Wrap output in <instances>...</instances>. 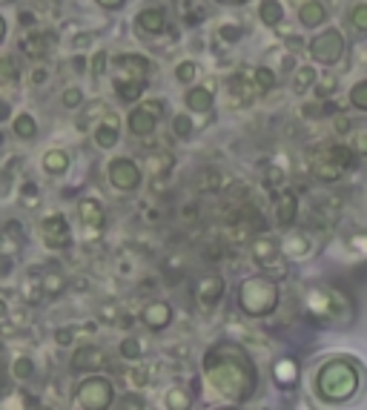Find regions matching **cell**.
Listing matches in <instances>:
<instances>
[{
    "mask_svg": "<svg viewBox=\"0 0 367 410\" xmlns=\"http://www.w3.org/2000/svg\"><path fill=\"white\" fill-rule=\"evenodd\" d=\"M18 83V61L15 58H0V86H12Z\"/></svg>",
    "mask_w": 367,
    "mask_h": 410,
    "instance_id": "4fadbf2b",
    "label": "cell"
},
{
    "mask_svg": "<svg viewBox=\"0 0 367 410\" xmlns=\"http://www.w3.org/2000/svg\"><path fill=\"white\" fill-rule=\"evenodd\" d=\"M178 6H181V12H184V20L193 23V26H195L198 20H204V18H207V12H204V9H198V6L193 4V0H181Z\"/></svg>",
    "mask_w": 367,
    "mask_h": 410,
    "instance_id": "2e32d148",
    "label": "cell"
},
{
    "mask_svg": "<svg viewBox=\"0 0 367 410\" xmlns=\"http://www.w3.org/2000/svg\"><path fill=\"white\" fill-rule=\"evenodd\" d=\"M336 129H339V132H347V129H350V121H347V118H339V121H336Z\"/></svg>",
    "mask_w": 367,
    "mask_h": 410,
    "instance_id": "f1b7e54d",
    "label": "cell"
},
{
    "mask_svg": "<svg viewBox=\"0 0 367 410\" xmlns=\"http://www.w3.org/2000/svg\"><path fill=\"white\" fill-rule=\"evenodd\" d=\"M95 141H98V147H104V150H109V147L118 144V118H115V112H107L104 123H101L98 132H95Z\"/></svg>",
    "mask_w": 367,
    "mask_h": 410,
    "instance_id": "52a82bcc",
    "label": "cell"
},
{
    "mask_svg": "<svg viewBox=\"0 0 367 410\" xmlns=\"http://www.w3.org/2000/svg\"><path fill=\"white\" fill-rule=\"evenodd\" d=\"M6 4H12V0H6Z\"/></svg>",
    "mask_w": 367,
    "mask_h": 410,
    "instance_id": "836d02e7",
    "label": "cell"
},
{
    "mask_svg": "<svg viewBox=\"0 0 367 410\" xmlns=\"http://www.w3.org/2000/svg\"><path fill=\"white\" fill-rule=\"evenodd\" d=\"M135 23H138V29H141L144 35H161L167 29V15H164V9L150 6V9H144L141 15H138Z\"/></svg>",
    "mask_w": 367,
    "mask_h": 410,
    "instance_id": "277c9868",
    "label": "cell"
},
{
    "mask_svg": "<svg viewBox=\"0 0 367 410\" xmlns=\"http://www.w3.org/2000/svg\"><path fill=\"white\" fill-rule=\"evenodd\" d=\"M255 86L261 89V92H270V89L275 86V75H272V69H267V66L255 69Z\"/></svg>",
    "mask_w": 367,
    "mask_h": 410,
    "instance_id": "d6986e66",
    "label": "cell"
},
{
    "mask_svg": "<svg viewBox=\"0 0 367 410\" xmlns=\"http://www.w3.org/2000/svg\"><path fill=\"white\" fill-rule=\"evenodd\" d=\"M43 164H46V169H49V172H64L69 158L61 150H49V152H46V158H43Z\"/></svg>",
    "mask_w": 367,
    "mask_h": 410,
    "instance_id": "9a60e30c",
    "label": "cell"
},
{
    "mask_svg": "<svg viewBox=\"0 0 367 410\" xmlns=\"http://www.w3.org/2000/svg\"><path fill=\"white\" fill-rule=\"evenodd\" d=\"M0 141H4V135H0Z\"/></svg>",
    "mask_w": 367,
    "mask_h": 410,
    "instance_id": "d6a6232c",
    "label": "cell"
},
{
    "mask_svg": "<svg viewBox=\"0 0 367 410\" xmlns=\"http://www.w3.org/2000/svg\"><path fill=\"white\" fill-rule=\"evenodd\" d=\"M152 64L141 55H118L115 58V89L121 101H138L144 92Z\"/></svg>",
    "mask_w": 367,
    "mask_h": 410,
    "instance_id": "6da1fadb",
    "label": "cell"
},
{
    "mask_svg": "<svg viewBox=\"0 0 367 410\" xmlns=\"http://www.w3.org/2000/svg\"><path fill=\"white\" fill-rule=\"evenodd\" d=\"M195 72H198V66H195L193 61H184V64H178L175 78H178L181 83H193V80H195Z\"/></svg>",
    "mask_w": 367,
    "mask_h": 410,
    "instance_id": "ffe728a7",
    "label": "cell"
},
{
    "mask_svg": "<svg viewBox=\"0 0 367 410\" xmlns=\"http://www.w3.org/2000/svg\"><path fill=\"white\" fill-rule=\"evenodd\" d=\"M315 83V69L313 66H299L296 69V78H293V89L299 95H304V92H310V86Z\"/></svg>",
    "mask_w": 367,
    "mask_h": 410,
    "instance_id": "8fae6325",
    "label": "cell"
},
{
    "mask_svg": "<svg viewBox=\"0 0 367 410\" xmlns=\"http://www.w3.org/2000/svg\"><path fill=\"white\" fill-rule=\"evenodd\" d=\"M55 43V35L52 32H35L32 37L23 40V52L29 58H43L46 52H49V47Z\"/></svg>",
    "mask_w": 367,
    "mask_h": 410,
    "instance_id": "5b68a950",
    "label": "cell"
},
{
    "mask_svg": "<svg viewBox=\"0 0 367 410\" xmlns=\"http://www.w3.org/2000/svg\"><path fill=\"white\" fill-rule=\"evenodd\" d=\"M46 239H49V244H52V247H55L58 241H61V244L66 241V227H64V221H61V218L46 221Z\"/></svg>",
    "mask_w": 367,
    "mask_h": 410,
    "instance_id": "5bb4252c",
    "label": "cell"
},
{
    "mask_svg": "<svg viewBox=\"0 0 367 410\" xmlns=\"http://www.w3.org/2000/svg\"><path fill=\"white\" fill-rule=\"evenodd\" d=\"M109 175H112V184L121 187V190H135L138 187V178H141V175H138V167L132 161H126V158L112 161Z\"/></svg>",
    "mask_w": 367,
    "mask_h": 410,
    "instance_id": "3957f363",
    "label": "cell"
},
{
    "mask_svg": "<svg viewBox=\"0 0 367 410\" xmlns=\"http://www.w3.org/2000/svg\"><path fill=\"white\" fill-rule=\"evenodd\" d=\"M9 115V109H6V104H0V121H4Z\"/></svg>",
    "mask_w": 367,
    "mask_h": 410,
    "instance_id": "4dcf8cb0",
    "label": "cell"
},
{
    "mask_svg": "<svg viewBox=\"0 0 367 410\" xmlns=\"http://www.w3.org/2000/svg\"><path fill=\"white\" fill-rule=\"evenodd\" d=\"M98 4L104 9H118V6H124V0H98Z\"/></svg>",
    "mask_w": 367,
    "mask_h": 410,
    "instance_id": "83f0119b",
    "label": "cell"
},
{
    "mask_svg": "<svg viewBox=\"0 0 367 410\" xmlns=\"http://www.w3.org/2000/svg\"><path fill=\"white\" fill-rule=\"evenodd\" d=\"M144 109H147L150 115H155V118H158V115H164V104H161V101H147V104H144Z\"/></svg>",
    "mask_w": 367,
    "mask_h": 410,
    "instance_id": "d4e9b609",
    "label": "cell"
},
{
    "mask_svg": "<svg viewBox=\"0 0 367 410\" xmlns=\"http://www.w3.org/2000/svg\"><path fill=\"white\" fill-rule=\"evenodd\" d=\"M61 104H64V107H69V109L80 107V104H83V95H80V89H75V86H72V89H66V92L61 95Z\"/></svg>",
    "mask_w": 367,
    "mask_h": 410,
    "instance_id": "7402d4cb",
    "label": "cell"
},
{
    "mask_svg": "<svg viewBox=\"0 0 367 410\" xmlns=\"http://www.w3.org/2000/svg\"><path fill=\"white\" fill-rule=\"evenodd\" d=\"M310 55L318 64H336L344 55V37L339 29H327L310 40Z\"/></svg>",
    "mask_w": 367,
    "mask_h": 410,
    "instance_id": "7a4b0ae2",
    "label": "cell"
},
{
    "mask_svg": "<svg viewBox=\"0 0 367 410\" xmlns=\"http://www.w3.org/2000/svg\"><path fill=\"white\" fill-rule=\"evenodd\" d=\"M15 132L20 135V138H35L37 126H35V121H32L29 115H18V118H15Z\"/></svg>",
    "mask_w": 367,
    "mask_h": 410,
    "instance_id": "e0dca14e",
    "label": "cell"
},
{
    "mask_svg": "<svg viewBox=\"0 0 367 410\" xmlns=\"http://www.w3.org/2000/svg\"><path fill=\"white\" fill-rule=\"evenodd\" d=\"M152 126H155V115H150L144 107H138L129 115V132H135V135H150Z\"/></svg>",
    "mask_w": 367,
    "mask_h": 410,
    "instance_id": "30bf717a",
    "label": "cell"
},
{
    "mask_svg": "<svg viewBox=\"0 0 367 410\" xmlns=\"http://www.w3.org/2000/svg\"><path fill=\"white\" fill-rule=\"evenodd\" d=\"M104 69H107V52H98L95 61H92V72H95V75H104Z\"/></svg>",
    "mask_w": 367,
    "mask_h": 410,
    "instance_id": "cb8c5ba5",
    "label": "cell"
},
{
    "mask_svg": "<svg viewBox=\"0 0 367 410\" xmlns=\"http://www.w3.org/2000/svg\"><path fill=\"white\" fill-rule=\"evenodd\" d=\"M218 35L227 37V40H239V37H241V29H239V26H221Z\"/></svg>",
    "mask_w": 367,
    "mask_h": 410,
    "instance_id": "603a6c76",
    "label": "cell"
},
{
    "mask_svg": "<svg viewBox=\"0 0 367 410\" xmlns=\"http://www.w3.org/2000/svg\"><path fill=\"white\" fill-rule=\"evenodd\" d=\"M356 152L367 155V135H364V132H361V135H356Z\"/></svg>",
    "mask_w": 367,
    "mask_h": 410,
    "instance_id": "4316f807",
    "label": "cell"
},
{
    "mask_svg": "<svg viewBox=\"0 0 367 410\" xmlns=\"http://www.w3.org/2000/svg\"><path fill=\"white\" fill-rule=\"evenodd\" d=\"M350 101H353L356 109H364L367 112V80H361V83H356L350 89Z\"/></svg>",
    "mask_w": 367,
    "mask_h": 410,
    "instance_id": "ac0fdd59",
    "label": "cell"
},
{
    "mask_svg": "<svg viewBox=\"0 0 367 410\" xmlns=\"http://www.w3.org/2000/svg\"><path fill=\"white\" fill-rule=\"evenodd\" d=\"M218 4H247V0H218Z\"/></svg>",
    "mask_w": 367,
    "mask_h": 410,
    "instance_id": "1f68e13d",
    "label": "cell"
},
{
    "mask_svg": "<svg viewBox=\"0 0 367 410\" xmlns=\"http://www.w3.org/2000/svg\"><path fill=\"white\" fill-rule=\"evenodd\" d=\"M4 35H6V20L0 18V40H4Z\"/></svg>",
    "mask_w": 367,
    "mask_h": 410,
    "instance_id": "f546056e",
    "label": "cell"
},
{
    "mask_svg": "<svg viewBox=\"0 0 367 410\" xmlns=\"http://www.w3.org/2000/svg\"><path fill=\"white\" fill-rule=\"evenodd\" d=\"M187 107H190L193 112H210V109H212V92H210L207 86L190 89V92H187Z\"/></svg>",
    "mask_w": 367,
    "mask_h": 410,
    "instance_id": "9c48e42d",
    "label": "cell"
},
{
    "mask_svg": "<svg viewBox=\"0 0 367 410\" xmlns=\"http://www.w3.org/2000/svg\"><path fill=\"white\" fill-rule=\"evenodd\" d=\"M258 18H261L264 26H279L284 20V6L279 4V0H261Z\"/></svg>",
    "mask_w": 367,
    "mask_h": 410,
    "instance_id": "ba28073f",
    "label": "cell"
},
{
    "mask_svg": "<svg viewBox=\"0 0 367 410\" xmlns=\"http://www.w3.org/2000/svg\"><path fill=\"white\" fill-rule=\"evenodd\" d=\"M172 129H175L178 138H190V132H193V121H190L187 115H178V118L172 121Z\"/></svg>",
    "mask_w": 367,
    "mask_h": 410,
    "instance_id": "44dd1931",
    "label": "cell"
},
{
    "mask_svg": "<svg viewBox=\"0 0 367 410\" xmlns=\"http://www.w3.org/2000/svg\"><path fill=\"white\" fill-rule=\"evenodd\" d=\"M293 218V195H287V201L282 204V221H290Z\"/></svg>",
    "mask_w": 367,
    "mask_h": 410,
    "instance_id": "484cf974",
    "label": "cell"
},
{
    "mask_svg": "<svg viewBox=\"0 0 367 410\" xmlns=\"http://www.w3.org/2000/svg\"><path fill=\"white\" fill-rule=\"evenodd\" d=\"M325 18H327V9H325V4H318V0H307V4H301V9H299V20L307 29L321 26V23H325Z\"/></svg>",
    "mask_w": 367,
    "mask_h": 410,
    "instance_id": "8992f818",
    "label": "cell"
},
{
    "mask_svg": "<svg viewBox=\"0 0 367 410\" xmlns=\"http://www.w3.org/2000/svg\"><path fill=\"white\" fill-rule=\"evenodd\" d=\"M347 20H350V26H353L356 35H367V4H356L350 9Z\"/></svg>",
    "mask_w": 367,
    "mask_h": 410,
    "instance_id": "7c38bea8",
    "label": "cell"
}]
</instances>
